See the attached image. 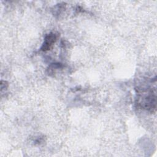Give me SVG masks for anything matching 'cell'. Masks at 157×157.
Instances as JSON below:
<instances>
[{"label": "cell", "mask_w": 157, "mask_h": 157, "mask_svg": "<svg viewBox=\"0 0 157 157\" xmlns=\"http://www.w3.org/2000/svg\"><path fill=\"white\" fill-rule=\"evenodd\" d=\"M56 40V36L55 34L51 33L47 34L45 37L44 42L40 48L41 50L44 52L48 50L50 48V47L52 46V45L55 42Z\"/></svg>", "instance_id": "1"}]
</instances>
